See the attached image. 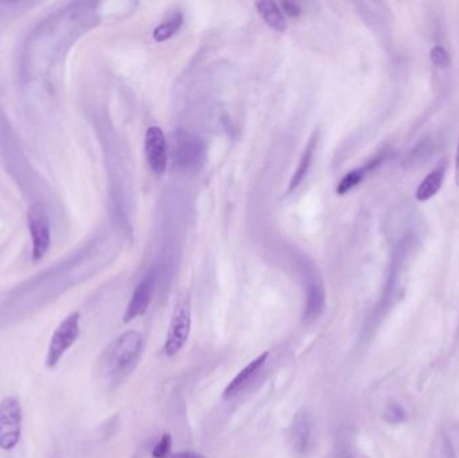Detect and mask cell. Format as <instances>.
<instances>
[{"label": "cell", "instance_id": "obj_1", "mask_svg": "<svg viewBox=\"0 0 459 458\" xmlns=\"http://www.w3.org/2000/svg\"><path fill=\"white\" fill-rule=\"evenodd\" d=\"M143 351V336L137 331H128L113 340L99 362V373L110 383L119 382L131 373Z\"/></svg>", "mask_w": 459, "mask_h": 458}, {"label": "cell", "instance_id": "obj_2", "mask_svg": "<svg viewBox=\"0 0 459 458\" xmlns=\"http://www.w3.org/2000/svg\"><path fill=\"white\" fill-rule=\"evenodd\" d=\"M192 325L191 301L188 297L182 299L173 309L167 338L164 343V354L168 357L177 355L187 344Z\"/></svg>", "mask_w": 459, "mask_h": 458}, {"label": "cell", "instance_id": "obj_3", "mask_svg": "<svg viewBox=\"0 0 459 458\" xmlns=\"http://www.w3.org/2000/svg\"><path fill=\"white\" fill-rule=\"evenodd\" d=\"M81 334L80 329V313L74 312L58 325L51 336L46 364L49 368L55 367L62 357L68 352V348L78 340Z\"/></svg>", "mask_w": 459, "mask_h": 458}, {"label": "cell", "instance_id": "obj_4", "mask_svg": "<svg viewBox=\"0 0 459 458\" xmlns=\"http://www.w3.org/2000/svg\"><path fill=\"white\" fill-rule=\"evenodd\" d=\"M22 434V408L19 401L8 396L0 402V449L11 450Z\"/></svg>", "mask_w": 459, "mask_h": 458}, {"label": "cell", "instance_id": "obj_5", "mask_svg": "<svg viewBox=\"0 0 459 458\" xmlns=\"http://www.w3.org/2000/svg\"><path fill=\"white\" fill-rule=\"evenodd\" d=\"M203 156V145L201 140L188 131L179 129L172 138V157L175 166L191 170L195 169Z\"/></svg>", "mask_w": 459, "mask_h": 458}, {"label": "cell", "instance_id": "obj_6", "mask_svg": "<svg viewBox=\"0 0 459 458\" xmlns=\"http://www.w3.org/2000/svg\"><path fill=\"white\" fill-rule=\"evenodd\" d=\"M29 230L33 239V257L35 261L43 258L50 249L51 231L49 217L41 204H34L27 215Z\"/></svg>", "mask_w": 459, "mask_h": 458}, {"label": "cell", "instance_id": "obj_7", "mask_svg": "<svg viewBox=\"0 0 459 458\" xmlns=\"http://www.w3.org/2000/svg\"><path fill=\"white\" fill-rule=\"evenodd\" d=\"M145 156L153 173L161 176L168 166V145L160 127H151L145 134Z\"/></svg>", "mask_w": 459, "mask_h": 458}, {"label": "cell", "instance_id": "obj_8", "mask_svg": "<svg viewBox=\"0 0 459 458\" xmlns=\"http://www.w3.org/2000/svg\"><path fill=\"white\" fill-rule=\"evenodd\" d=\"M156 287V274L148 273L137 285L126 310L124 313V322H131L137 317L143 316L151 306Z\"/></svg>", "mask_w": 459, "mask_h": 458}, {"label": "cell", "instance_id": "obj_9", "mask_svg": "<svg viewBox=\"0 0 459 458\" xmlns=\"http://www.w3.org/2000/svg\"><path fill=\"white\" fill-rule=\"evenodd\" d=\"M268 357H269V352H263L259 357H255L254 360H252L246 367H243L235 375V378L227 385L223 395L226 398H231V396L238 395L239 392H242L245 389H247L252 385V382L254 380L255 376L265 366Z\"/></svg>", "mask_w": 459, "mask_h": 458}, {"label": "cell", "instance_id": "obj_10", "mask_svg": "<svg viewBox=\"0 0 459 458\" xmlns=\"http://www.w3.org/2000/svg\"><path fill=\"white\" fill-rule=\"evenodd\" d=\"M312 433H313L312 415L306 410H303L296 415L291 427L293 446L298 453L304 455L310 448Z\"/></svg>", "mask_w": 459, "mask_h": 458}, {"label": "cell", "instance_id": "obj_11", "mask_svg": "<svg viewBox=\"0 0 459 458\" xmlns=\"http://www.w3.org/2000/svg\"><path fill=\"white\" fill-rule=\"evenodd\" d=\"M261 17L265 20L268 26H270L272 30L284 33L288 29V22L284 11L279 8V6L274 1H258L255 4Z\"/></svg>", "mask_w": 459, "mask_h": 458}, {"label": "cell", "instance_id": "obj_12", "mask_svg": "<svg viewBox=\"0 0 459 458\" xmlns=\"http://www.w3.org/2000/svg\"><path fill=\"white\" fill-rule=\"evenodd\" d=\"M444 172L446 167L444 166H438L435 170L431 171L425 178V180L421 183V186L416 189V199L419 202H425L431 199L443 185L444 180Z\"/></svg>", "mask_w": 459, "mask_h": 458}, {"label": "cell", "instance_id": "obj_13", "mask_svg": "<svg viewBox=\"0 0 459 458\" xmlns=\"http://www.w3.org/2000/svg\"><path fill=\"white\" fill-rule=\"evenodd\" d=\"M316 144H317V137L313 136L310 138V141L307 143V145H306V148L303 152V156L300 159L298 167H297V170H296L291 180H290L289 192L294 191L305 179L306 173L310 169V164H312V160H313V155L316 151Z\"/></svg>", "mask_w": 459, "mask_h": 458}, {"label": "cell", "instance_id": "obj_14", "mask_svg": "<svg viewBox=\"0 0 459 458\" xmlns=\"http://www.w3.org/2000/svg\"><path fill=\"white\" fill-rule=\"evenodd\" d=\"M182 24H183V15L179 13L173 14L167 22L161 23L159 27L154 29V31H153L154 41H157V42L168 41L180 30Z\"/></svg>", "mask_w": 459, "mask_h": 458}, {"label": "cell", "instance_id": "obj_15", "mask_svg": "<svg viewBox=\"0 0 459 458\" xmlns=\"http://www.w3.org/2000/svg\"><path fill=\"white\" fill-rule=\"evenodd\" d=\"M365 171H367V169H358V170L351 171L349 173H347L344 176V179L341 180L339 187H337V192L340 195H344L348 191H351L354 187L357 186L361 182V179L364 178Z\"/></svg>", "mask_w": 459, "mask_h": 458}, {"label": "cell", "instance_id": "obj_16", "mask_svg": "<svg viewBox=\"0 0 459 458\" xmlns=\"http://www.w3.org/2000/svg\"><path fill=\"white\" fill-rule=\"evenodd\" d=\"M434 458H456L451 441L444 433H441L437 437V442L434 445Z\"/></svg>", "mask_w": 459, "mask_h": 458}, {"label": "cell", "instance_id": "obj_17", "mask_svg": "<svg viewBox=\"0 0 459 458\" xmlns=\"http://www.w3.org/2000/svg\"><path fill=\"white\" fill-rule=\"evenodd\" d=\"M323 304V292H320L317 288H313L309 292L307 297V308H306V315L309 317H316L319 312L321 310Z\"/></svg>", "mask_w": 459, "mask_h": 458}, {"label": "cell", "instance_id": "obj_18", "mask_svg": "<svg viewBox=\"0 0 459 458\" xmlns=\"http://www.w3.org/2000/svg\"><path fill=\"white\" fill-rule=\"evenodd\" d=\"M384 418L390 424H400L406 420V411L398 403H390L384 411Z\"/></svg>", "mask_w": 459, "mask_h": 458}, {"label": "cell", "instance_id": "obj_19", "mask_svg": "<svg viewBox=\"0 0 459 458\" xmlns=\"http://www.w3.org/2000/svg\"><path fill=\"white\" fill-rule=\"evenodd\" d=\"M172 448V437L170 434H163L152 450L153 458H167L170 456Z\"/></svg>", "mask_w": 459, "mask_h": 458}, {"label": "cell", "instance_id": "obj_20", "mask_svg": "<svg viewBox=\"0 0 459 458\" xmlns=\"http://www.w3.org/2000/svg\"><path fill=\"white\" fill-rule=\"evenodd\" d=\"M431 61L437 68L444 69L449 66L450 64V57L447 51L443 49L442 46H434L430 52Z\"/></svg>", "mask_w": 459, "mask_h": 458}, {"label": "cell", "instance_id": "obj_21", "mask_svg": "<svg viewBox=\"0 0 459 458\" xmlns=\"http://www.w3.org/2000/svg\"><path fill=\"white\" fill-rule=\"evenodd\" d=\"M282 10H284V14H288L290 17H298L300 11H301L296 3H290V1L282 3Z\"/></svg>", "mask_w": 459, "mask_h": 458}, {"label": "cell", "instance_id": "obj_22", "mask_svg": "<svg viewBox=\"0 0 459 458\" xmlns=\"http://www.w3.org/2000/svg\"><path fill=\"white\" fill-rule=\"evenodd\" d=\"M167 458H205L203 455L196 452H179L176 455H172Z\"/></svg>", "mask_w": 459, "mask_h": 458}, {"label": "cell", "instance_id": "obj_23", "mask_svg": "<svg viewBox=\"0 0 459 458\" xmlns=\"http://www.w3.org/2000/svg\"><path fill=\"white\" fill-rule=\"evenodd\" d=\"M456 182H457V186L459 187V143L458 148H457V157H456Z\"/></svg>", "mask_w": 459, "mask_h": 458}]
</instances>
